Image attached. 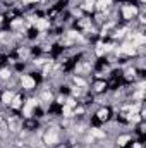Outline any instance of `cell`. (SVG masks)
Returning <instances> with one entry per match:
<instances>
[{
    "mask_svg": "<svg viewBox=\"0 0 146 148\" xmlns=\"http://www.w3.org/2000/svg\"><path fill=\"white\" fill-rule=\"evenodd\" d=\"M143 9V5H131V3H124L120 7V16L126 23H131L136 19V16L139 14V10Z\"/></svg>",
    "mask_w": 146,
    "mask_h": 148,
    "instance_id": "1",
    "label": "cell"
},
{
    "mask_svg": "<svg viewBox=\"0 0 146 148\" xmlns=\"http://www.w3.org/2000/svg\"><path fill=\"white\" fill-rule=\"evenodd\" d=\"M19 86L24 91H35L36 90V79L33 77V74L23 73L19 74Z\"/></svg>",
    "mask_w": 146,
    "mask_h": 148,
    "instance_id": "2",
    "label": "cell"
},
{
    "mask_svg": "<svg viewBox=\"0 0 146 148\" xmlns=\"http://www.w3.org/2000/svg\"><path fill=\"white\" fill-rule=\"evenodd\" d=\"M96 119H98L100 122H108L110 119H112V109L102 105V107L96 110Z\"/></svg>",
    "mask_w": 146,
    "mask_h": 148,
    "instance_id": "3",
    "label": "cell"
},
{
    "mask_svg": "<svg viewBox=\"0 0 146 148\" xmlns=\"http://www.w3.org/2000/svg\"><path fill=\"white\" fill-rule=\"evenodd\" d=\"M134 138H132V134H129V133H124V134H119L117 138H115V145L119 148H126L131 141H132Z\"/></svg>",
    "mask_w": 146,
    "mask_h": 148,
    "instance_id": "4",
    "label": "cell"
},
{
    "mask_svg": "<svg viewBox=\"0 0 146 148\" xmlns=\"http://www.w3.org/2000/svg\"><path fill=\"white\" fill-rule=\"evenodd\" d=\"M23 105H24V97H23L21 93H16L14 98H12V102L9 103V109H10V110H21Z\"/></svg>",
    "mask_w": 146,
    "mask_h": 148,
    "instance_id": "5",
    "label": "cell"
},
{
    "mask_svg": "<svg viewBox=\"0 0 146 148\" xmlns=\"http://www.w3.org/2000/svg\"><path fill=\"white\" fill-rule=\"evenodd\" d=\"M107 90H108V83H107L105 79H98V81L93 83V91H95L96 95H102V93H105Z\"/></svg>",
    "mask_w": 146,
    "mask_h": 148,
    "instance_id": "6",
    "label": "cell"
},
{
    "mask_svg": "<svg viewBox=\"0 0 146 148\" xmlns=\"http://www.w3.org/2000/svg\"><path fill=\"white\" fill-rule=\"evenodd\" d=\"M14 95H16V91L14 90H3L2 91V95H0V102H2V105H5V107H9V103L12 102V98H14Z\"/></svg>",
    "mask_w": 146,
    "mask_h": 148,
    "instance_id": "7",
    "label": "cell"
},
{
    "mask_svg": "<svg viewBox=\"0 0 146 148\" xmlns=\"http://www.w3.org/2000/svg\"><path fill=\"white\" fill-rule=\"evenodd\" d=\"M14 76V71L10 69V67H2L0 69V81H7V79H10Z\"/></svg>",
    "mask_w": 146,
    "mask_h": 148,
    "instance_id": "8",
    "label": "cell"
}]
</instances>
